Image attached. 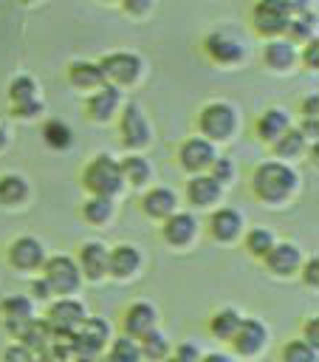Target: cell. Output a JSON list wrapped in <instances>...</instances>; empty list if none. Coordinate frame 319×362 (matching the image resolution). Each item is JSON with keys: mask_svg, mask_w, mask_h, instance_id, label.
Masks as SVG:
<instances>
[{"mask_svg": "<svg viewBox=\"0 0 319 362\" xmlns=\"http://www.w3.org/2000/svg\"><path fill=\"white\" fill-rule=\"evenodd\" d=\"M248 184H251V192L257 201H263L268 206H279V204L291 201V195L296 192L299 175L288 161L271 158V161H260L251 170Z\"/></svg>", "mask_w": 319, "mask_h": 362, "instance_id": "6da1fadb", "label": "cell"}, {"mask_svg": "<svg viewBox=\"0 0 319 362\" xmlns=\"http://www.w3.org/2000/svg\"><path fill=\"white\" fill-rule=\"evenodd\" d=\"M82 187L88 195H107L116 198L124 189L121 167L110 153H96L85 167H82Z\"/></svg>", "mask_w": 319, "mask_h": 362, "instance_id": "7a4b0ae2", "label": "cell"}, {"mask_svg": "<svg viewBox=\"0 0 319 362\" xmlns=\"http://www.w3.org/2000/svg\"><path fill=\"white\" fill-rule=\"evenodd\" d=\"M198 130L209 141H229L237 130V110L223 99L206 102L198 113Z\"/></svg>", "mask_w": 319, "mask_h": 362, "instance_id": "3957f363", "label": "cell"}, {"mask_svg": "<svg viewBox=\"0 0 319 362\" xmlns=\"http://www.w3.org/2000/svg\"><path fill=\"white\" fill-rule=\"evenodd\" d=\"M42 277L56 297H68L82 286V272L71 255H51L42 263Z\"/></svg>", "mask_w": 319, "mask_h": 362, "instance_id": "277c9868", "label": "cell"}, {"mask_svg": "<svg viewBox=\"0 0 319 362\" xmlns=\"http://www.w3.org/2000/svg\"><path fill=\"white\" fill-rule=\"evenodd\" d=\"M99 68L104 74V82L116 85V88H127V85H136L141 71H144V62L138 54H130V51H113V54H104L99 59Z\"/></svg>", "mask_w": 319, "mask_h": 362, "instance_id": "5b68a950", "label": "cell"}, {"mask_svg": "<svg viewBox=\"0 0 319 362\" xmlns=\"http://www.w3.org/2000/svg\"><path fill=\"white\" fill-rule=\"evenodd\" d=\"M85 317H88L85 303L68 294V297L54 300V303L48 305V311H45L42 320L48 322V328H51L54 334H59V337H71V334L85 322Z\"/></svg>", "mask_w": 319, "mask_h": 362, "instance_id": "8992f818", "label": "cell"}, {"mask_svg": "<svg viewBox=\"0 0 319 362\" xmlns=\"http://www.w3.org/2000/svg\"><path fill=\"white\" fill-rule=\"evenodd\" d=\"M119 130H121V144L127 147V153H141L150 141H152V130L150 122L144 116V110L130 102L121 107V119H119Z\"/></svg>", "mask_w": 319, "mask_h": 362, "instance_id": "52a82bcc", "label": "cell"}, {"mask_svg": "<svg viewBox=\"0 0 319 362\" xmlns=\"http://www.w3.org/2000/svg\"><path fill=\"white\" fill-rule=\"evenodd\" d=\"M110 339H113L110 322L102 317H85V322L71 334L76 354H85V356H99L110 345Z\"/></svg>", "mask_w": 319, "mask_h": 362, "instance_id": "ba28073f", "label": "cell"}, {"mask_svg": "<svg viewBox=\"0 0 319 362\" xmlns=\"http://www.w3.org/2000/svg\"><path fill=\"white\" fill-rule=\"evenodd\" d=\"M45 246H42V240H37L34 235H20V238H14L11 243H8V249H6V260H8V266L11 269H17V272H37V269H42V263H45Z\"/></svg>", "mask_w": 319, "mask_h": 362, "instance_id": "9c48e42d", "label": "cell"}, {"mask_svg": "<svg viewBox=\"0 0 319 362\" xmlns=\"http://www.w3.org/2000/svg\"><path fill=\"white\" fill-rule=\"evenodd\" d=\"M265 342H268V328L257 317H243L240 325H237V331H234V337L229 339L234 356H240V359L257 356L265 348Z\"/></svg>", "mask_w": 319, "mask_h": 362, "instance_id": "30bf717a", "label": "cell"}, {"mask_svg": "<svg viewBox=\"0 0 319 362\" xmlns=\"http://www.w3.org/2000/svg\"><path fill=\"white\" fill-rule=\"evenodd\" d=\"M215 156H217L215 141H209V139H203V136H189V139H183L181 147H178V164H181V170L189 173V175L206 173Z\"/></svg>", "mask_w": 319, "mask_h": 362, "instance_id": "8fae6325", "label": "cell"}, {"mask_svg": "<svg viewBox=\"0 0 319 362\" xmlns=\"http://www.w3.org/2000/svg\"><path fill=\"white\" fill-rule=\"evenodd\" d=\"M288 14L282 8L279 0H257L254 8H251V25L260 37H282L285 34V25H288Z\"/></svg>", "mask_w": 319, "mask_h": 362, "instance_id": "7c38bea8", "label": "cell"}, {"mask_svg": "<svg viewBox=\"0 0 319 362\" xmlns=\"http://www.w3.org/2000/svg\"><path fill=\"white\" fill-rule=\"evenodd\" d=\"M85 110H88V119L96 122V124H107L116 119V113L121 110V90L110 82L99 85L96 90H90V96L85 99Z\"/></svg>", "mask_w": 319, "mask_h": 362, "instance_id": "4fadbf2b", "label": "cell"}, {"mask_svg": "<svg viewBox=\"0 0 319 362\" xmlns=\"http://www.w3.org/2000/svg\"><path fill=\"white\" fill-rule=\"evenodd\" d=\"M302 260H305L302 249L296 243H288V240H277L268 249V255L263 257L268 274H274V277H294V274H299Z\"/></svg>", "mask_w": 319, "mask_h": 362, "instance_id": "5bb4252c", "label": "cell"}, {"mask_svg": "<svg viewBox=\"0 0 319 362\" xmlns=\"http://www.w3.org/2000/svg\"><path fill=\"white\" fill-rule=\"evenodd\" d=\"M203 51L217 65H237L246 57L243 42L234 34H229V31H212V34H206L203 37Z\"/></svg>", "mask_w": 319, "mask_h": 362, "instance_id": "9a60e30c", "label": "cell"}, {"mask_svg": "<svg viewBox=\"0 0 319 362\" xmlns=\"http://www.w3.org/2000/svg\"><path fill=\"white\" fill-rule=\"evenodd\" d=\"M198 235V218L192 212H181L175 209L169 218L161 221V240L167 246H175V249H183L195 240Z\"/></svg>", "mask_w": 319, "mask_h": 362, "instance_id": "2e32d148", "label": "cell"}, {"mask_svg": "<svg viewBox=\"0 0 319 362\" xmlns=\"http://www.w3.org/2000/svg\"><path fill=\"white\" fill-rule=\"evenodd\" d=\"M0 320H3L6 331L17 339L25 331V325L34 320V300L25 294H8L0 303Z\"/></svg>", "mask_w": 319, "mask_h": 362, "instance_id": "e0dca14e", "label": "cell"}, {"mask_svg": "<svg viewBox=\"0 0 319 362\" xmlns=\"http://www.w3.org/2000/svg\"><path fill=\"white\" fill-rule=\"evenodd\" d=\"M76 266L82 272V280L102 283L107 277V246L99 240H85L76 255Z\"/></svg>", "mask_w": 319, "mask_h": 362, "instance_id": "ac0fdd59", "label": "cell"}, {"mask_svg": "<svg viewBox=\"0 0 319 362\" xmlns=\"http://www.w3.org/2000/svg\"><path fill=\"white\" fill-rule=\"evenodd\" d=\"M144 257L138 252V246L133 243H116L113 249H107V277L113 280H130L138 274Z\"/></svg>", "mask_w": 319, "mask_h": 362, "instance_id": "d6986e66", "label": "cell"}, {"mask_svg": "<svg viewBox=\"0 0 319 362\" xmlns=\"http://www.w3.org/2000/svg\"><path fill=\"white\" fill-rule=\"evenodd\" d=\"M243 226H246L243 215L231 206H217L209 215V223H206L212 240H217V243H234L237 238H243Z\"/></svg>", "mask_w": 319, "mask_h": 362, "instance_id": "ffe728a7", "label": "cell"}, {"mask_svg": "<svg viewBox=\"0 0 319 362\" xmlns=\"http://www.w3.org/2000/svg\"><path fill=\"white\" fill-rule=\"evenodd\" d=\"M158 325V308L147 300H136L124 308V317H121V334L138 339L141 334H147L150 328Z\"/></svg>", "mask_w": 319, "mask_h": 362, "instance_id": "44dd1931", "label": "cell"}, {"mask_svg": "<svg viewBox=\"0 0 319 362\" xmlns=\"http://www.w3.org/2000/svg\"><path fill=\"white\" fill-rule=\"evenodd\" d=\"M186 201L195 206V209H209L220 201L223 195V187L209 175V173H195L189 181H186Z\"/></svg>", "mask_w": 319, "mask_h": 362, "instance_id": "7402d4cb", "label": "cell"}, {"mask_svg": "<svg viewBox=\"0 0 319 362\" xmlns=\"http://www.w3.org/2000/svg\"><path fill=\"white\" fill-rule=\"evenodd\" d=\"M296 59H299V54H296L294 42L285 40V37H271V40L265 42V48H263V62H265L271 71H277V74L291 71V68L296 65Z\"/></svg>", "mask_w": 319, "mask_h": 362, "instance_id": "603a6c76", "label": "cell"}, {"mask_svg": "<svg viewBox=\"0 0 319 362\" xmlns=\"http://www.w3.org/2000/svg\"><path fill=\"white\" fill-rule=\"evenodd\" d=\"M288 127H291V113L285 107H265L257 116V122H254V133L265 144H271L274 139H279Z\"/></svg>", "mask_w": 319, "mask_h": 362, "instance_id": "cb8c5ba5", "label": "cell"}, {"mask_svg": "<svg viewBox=\"0 0 319 362\" xmlns=\"http://www.w3.org/2000/svg\"><path fill=\"white\" fill-rule=\"evenodd\" d=\"M178 209V195L169 187H152L141 198V212L152 221H164Z\"/></svg>", "mask_w": 319, "mask_h": 362, "instance_id": "d4e9b609", "label": "cell"}, {"mask_svg": "<svg viewBox=\"0 0 319 362\" xmlns=\"http://www.w3.org/2000/svg\"><path fill=\"white\" fill-rule=\"evenodd\" d=\"M68 82L79 90H96L99 85H104V74L93 59H73L68 65Z\"/></svg>", "mask_w": 319, "mask_h": 362, "instance_id": "484cf974", "label": "cell"}, {"mask_svg": "<svg viewBox=\"0 0 319 362\" xmlns=\"http://www.w3.org/2000/svg\"><path fill=\"white\" fill-rule=\"evenodd\" d=\"M31 195V187L25 175L20 173H3L0 175V206H20Z\"/></svg>", "mask_w": 319, "mask_h": 362, "instance_id": "4316f807", "label": "cell"}, {"mask_svg": "<svg viewBox=\"0 0 319 362\" xmlns=\"http://www.w3.org/2000/svg\"><path fill=\"white\" fill-rule=\"evenodd\" d=\"M119 167H121L124 184H130V187H147L150 178H152V167H150V161L141 153H127L119 161Z\"/></svg>", "mask_w": 319, "mask_h": 362, "instance_id": "83f0119b", "label": "cell"}, {"mask_svg": "<svg viewBox=\"0 0 319 362\" xmlns=\"http://www.w3.org/2000/svg\"><path fill=\"white\" fill-rule=\"evenodd\" d=\"M240 320H243V314H240L237 308L223 305V308H217V311L209 317V334H212L215 339H220V342H229V339L234 337Z\"/></svg>", "mask_w": 319, "mask_h": 362, "instance_id": "f1b7e54d", "label": "cell"}, {"mask_svg": "<svg viewBox=\"0 0 319 362\" xmlns=\"http://www.w3.org/2000/svg\"><path fill=\"white\" fill-rule=\"evenodd\" d=\"M305 147H308V141H305V136L291 124L279 139H274L271 141V153L279 158V161H294V158H299L302 153H305Z\"/></svg>", "mask_w": 319, "mask_h": 362, "instance_id": "f546056e", "label": "cell"}, {"mask_svg": "<svg viewBox=\"0 0 319 362\" xmlns=\"http://www.w3.org/2000/svg\"><path fill=\"white\" fill-rule=\"evenodd\" d=\"M79 215H82L88 223L102 226V223H107V221L116 215V204H113V198H107V195H88V198L82 201V206H79Z\"/></svg>", "mask_w": 319, "mask_h": 362, "instance_id": "4dcf8cb0", "label": "cell"}, {"mask_svg": "<svg viewBox=\"0 0 319 362\" xmlns=\"http://www.w3.org/2000/svg\"><path fill=\"white\" fill-rule=\"evenodd\" d=\"M54 337H59V334H54V331L48 328V322H45V320H37V317H34L17 339H20L31 354H42V351H48V345L54 342Z\"/></svg>", "mask_w": 319, "mask_h": 362, "instance_id": "1f68e13d", "label": "cell"}, {"mask_svg": "<svg viewBox=\"0 0 319 362\" xmlns=\"http://www.w3.org/2000/svg\"><path fill=\"white\" fill-rule=\"evenodd\" d=\"M138 351H141L144 362H161V359H167L172 354V345L158 328H150L147 334L138 337Z\"/></svg>", "mask_w": 319, "mask_h": 362, "instance_id": "d6a6232c", "label": "cell"}, {"mask_svg": "<svg viewBox=\"0 0 319 362\" xmlns=\"http://www.w3.org/2000/svg\"><path fill=\"white\" fill-rule=\"evenodd\" d=\"M42 141L51 147V150H68L73 144V130L71 124H65L62 119H48L42 122V130H40Z\"/></svg>", "mask_w": 319, "mask_h": 362, "instance_id": "836d02e7", "label": "cell"}, {"mask_svg": "<svg viewBox=\"0 0 319 362\" xmlns=\"http://www.w3.org/2000/svg\"><path fill=\"white\" fill-rule=\"evenodd\" d=\"M274 243H277V235H274L268 226H251V229L243 235L246 252H248L251 257H257V260H263Z\"/></svg>", "mask_w": 319, "mask_h": 362, "instance_id": "e575fe53", "label": "cell"}, {"mask_svg": "<svg viewBox=\"0 0 319 362\" xmlns=\"http://www.w3.org/2000/svg\"><path fill=\"white\" fill-rule=\"evenodd\" d=\"M104 351H107V362H144L141 351H138V339H133L127 334L110 339V345Z\"/></svg>", "mask_w": 319, "mask_h": 362, "instance_id": "d590c367", "label": "cell"}, {"mask_svg": "<svg viewBox=\"0 0 319 362\" xmlns=\"http://www.w3.org/2000/svg\"><path fill=\"white\" fill-rule=\"evenodd\" d=\"M313 31H316V11H305V14L288 20L282 37L291 40V42L296 45V42H308V40L313 37Z\"/></svg>", "mask_w": 319, "mask_h": 362, "instance_id": "8d00e7d4", "label": "cell"}, {"mask_svg": "<svg viewBox=\"0 0 319 362\" xmlns=\"http://www.w3.org/2000/svg\"><path fill=\"white\" fill-rule=\"evenodd\" d=\"M279 362H319V348L305 339H291L279 348Z\"/></svg>", "mask_w": 319, "mask_h": 362, "instance_id": "74e56055", "label": "cell"}, {"mask_svg": "<svg viewBox=\"0 0 319 362\" xmlns=\"http://www.w3.org/2000/svg\"><path fill=\"white\" fill-rule=\"evenodd\" d=\"M31 99H40L37 82H34L31 76H25V74L14 76V79L8 82V102H11V105H23V102H31Z\"/></svg>", "mask_w": 319, "mask_h": 362, "instance_id": "f35d334b", "label": "cell"}, {"mask_svg": "<svg viewBox=\"0 0 319 362\" xmlns=\"http://www.w3.org/2000/svg\"><path fill=\"white\" fill-rule=\"evenodd\" d=\"M206 173H209V175H212V178H215L220 187H226V184H231V181H234L237 167H234V161H231L229 156H215Z\"/></svg>", "mask_w": 319, "mask_h": 362, "instance_id": "ab89813d", "label": "cell"}, {"mask_svg": "<svg viewBox=\"0 0 319 362\" xmlns=\"http://www.w3.org/2000/svg\"><path fill=\"white\" fill-rule=\"evenodd\" d=\"M0 362H37V354H31V351L17 339V342H11V345L3 348Z\"/></svg>", "mask_w": 319, "mask_h": 362, "instance_id": "60d3db41", "label": "cell"}, {"mask_svg": "<svg viewBox=\"0 0 319 362\" xmlns=\"http://www.w3.org/2000/svg\"><path fill=\"white\" fill-rule=\"evenodd\" d=\"M42 110H45L42 99H31V102H23V105H11V116H14V119H23V122L42 116Z\"/></svg>", "mask_w": 319, "mask_h": 362, "instance_id": "b9f144b4", "label": "cell"}, {"mask_svg": "<svg viewBox=\"0 0 319 362\" xmlns=\"http://www.w3.org/2000/svg\"><path fill=\"white\" fill-rule=\"evenodd\" d=\"M299 274H302V283H305V286L316 288V286H319V257H316V255H311L308 260H302Z\"/></svg>", "mask_w": 319, "mask_h": 362, "instance_id": "7bdbcfd3", "label": "cell"}, {"mask_svg": "<svg viewBox=\"0 0 319 362\" xmlns=\"http://www.w3.org/2000/svg\"><path fill=\"white\" fill-rule=\"evenodd\" d=\"M172 356L178 359V362H200V348L195 345V342H178L175 345V351H172Z\"/></svg>", "mask_w": 319, "mask_h": 362, "instance_id": "ee69618b", "label": "cell"}, {"mask_svg": "<svg viewBox=\"0 0 319 362\" xmlns=\"http://www.w3.org/2000/svg\"><path fill=\"white\" fill-rule=\"evenodd\" d=\"M302 65H305L308 71H316V68H319V40H316V37H311V40L305 42V48H302Z\"/></svg>", "mask_w": 319, "mask_h": 362, "instance_id": "f6af8a7d", "label": "cell"}, {"mask_svg": "<svg viewBox=\"0 0 319 362\" xmlns=\"http://www.w3.org/2000/svg\"><path fill=\"white\" fill-rule=\"evenodd\" d=\"M51 297H54V291H51L48 280H45V277H34V280H31V300H34V303H37V300H40V303H48Z\"/></svg>", "mask_w": 319, "mask_h": 362, "instance_id": "bcb514c9", "label": "cell"}, {"mask_svg": "<svg viewBox=\"0 0 319 362\" xmlns=\"http://www.w3.org/2000/svg\"><path fill=\"white\" fill-rule=\"evenodd\" d=\"M299 113H302V119H319V96L308 93L302 99V105H299Z\"/></svg>", "mask_w": 319, "mask_h": 362, "instance_id": "7dc6e473", "label": "cell"}, {"mask_svg": "<svg viewBox=\"0 0 319 362\" xmlns=\"http://www.w3.org/2000/svg\"><path fill=\"white\" fill-rule=\"evenodd\" d=\"M302 339H305L308 345L319 348V320H316V317L305 320V325H302Z\"/></svg>", "mask_w": 319, "mask_h": 362, "instance_id": "c3c4849f", "label": "cell"}, {"mask_svg": "<svg viewBox=\"0 0 319 362\" xmlns=\"http://www.w3.org/2000/svg\"><path fill=\"white\" fill-rule=\"evenodd\" d=\"M121 3V8L127 11V14H133V17H141V14H147L150 8H152V0H119Z\"/></svg>", "mask_w": 319, "mask_h": 362, "instance_id": "681fc988", "label": "cell"}, {"mask_svg": "<svg viewBox=\"0 0 319 362\" xmlns=\"http://www.w3.org/2000/svg\"><path fill=\"white\" fill-rule=\"evenodd\" d=\"M279 3H282L288 17H299V14L311 11V0H279Z\"/></svg>", "mask_w": 319, "mask_h": 362, "instance_id": "f907efd6", "label": "cell"}, {"mask_svg": "<svg viewBox=\"0 0 319 362\" xmlns=\"http://www.w3.org/2000/svg\"><path fill=\"white\" fill-rule=\"evenodd\" d=\"M302 136H305V141H316V136H319V119H302V124L296 127Z\"/></svg>", "mask_w": 319, "mask_h": 362, "instance_id": "816d5d0a", "label": "cell"}, {"mask_svg": "<svg viewBox=\"0 0 319 362\" xmlns=\"http://www.w3.org/2000/svg\"><path fill=\"white\" fill-rule=\"evenodd\" d=\"M200 362H231V356L229 354H203Z\"/></svg>", "mask_w": 319, "mask_h": 362, "instance_id": "f5cc1de1", "label": "cell"}, {"mask_svg": "<svg viewBox=\"0 0 319 362\" xmlns=\"http://www.w3.org/2000/svg\"><path fill=\"white\" fill-rule=\"evenodd\" d=\"M37 362H68V359H62V356H56L51 351H42V354H37Z\"/></svg>", "mask_w": 319, "mask_h": 362, "instance_id": "db71d44e", "label": "cell"}, {"mask_svg": "<svg viewBox=\"0 0 319 362\" xmlns=\"http://www.w3.org/2000/svg\"><path fill=\"white\" fill-rule=\"evenodd\" d=\"M6 144H8V133L6 127H0V150H6Z\"/></svg>", "mask_w": 319, "mask_h": 362, "instance_id": "11a10c76", "label": "cell"}, {"mask_svg": "<svg viewBox=\"0 0 319 362\" xmlns=\"http://www.w3.org/2000/svg\"><path fill=\"white\" fill-rule=\"evenodd\" d=\"M161 362H178V359H175V356L169 354V356H167V359H161Z\"/></svg>", "mask_w": 319, "mask_h": 362, "instance_id": "9f6ffc18", "label": "cell"}, {"mask_svg": "<svg viewBox=\"0 0 319 362\" xmlns=\"http://www.w3.org/2000/svg\"><path fill=\"white\" fill-rule=\"evenodd\" d=\"M20 3H25V6H31V3H37V0H20Z\"/></svg>", "mask_w": 319, "mask_h": 362, "instance_id": "6f0895ef", "label": "cell"}]
</instances>
